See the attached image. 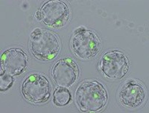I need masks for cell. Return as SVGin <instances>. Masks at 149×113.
Returning <instances> with one entry per match:
<instances>
[{"mask_svg":"<svg viewBox=\"0 0 149 113\" xmlns=\"http://www.w3.org/2000/svg\"><path fill=\"white\" fill-rule=\"evenodd\" d=\"M108 99L104 86L98 81H86L75 91L78 108L83 112H97L104 108Z\"/></svg>","mask_w":149,"mask_h":113,"instance_id":"1","label":"cell"},{"mask_svg":"<svg viewBox=\"0 0 149 113\" xmlns=\"http://www.w3.org/2000/svg\"><path fill=\"white\" fill-rule=\"evenodd\" d=\"M30 50L38 60H52L60 50L59 40L53 32L36 29L31 34Z\"/></svg>","mask_w":149,"mask_h":113,"instance_id":"2","label":"cell"},{"mask_svg":"<svg viewBox=\"0 0 149 113\" xmlns=\"http://www.w3.org/2000/svg\"><path fill=\"white\" fill-rule=\"evenodd\" d=\"M72 49L77 57L90 59L97 55L101 48V41L94 32L80 28L74 32Z\"/></svg>","mask_w":149,"mask_h":113,"instance_id":"3","label":"cell"},{"mask_svg":"<svg viewBox=\"0 0 149 113\" xmlns=\"http://www.w3.org/2000/svg\"><path fill=\"white\" fill-rule=\"evenodd\" d=\"M51 92V84L49 79L42 74H31L22 83V95L31 103H45L50 98Z\"/></svg>","mask_w":149,"mask_h":113,"instance_id":"4","label":"cell"},{"mask_svg":"<svg viewBox=\"0 0 149 113\" xmlns=\"http://www.w3.org/2000/svg\"><path fill=\"white\" fill-rule=\"evenodd\" d=\"M101 71L107 79L118 80L122 79L129 70L127 57L119 50H111L104 54L99 65Z\"/></svg>","mask_w":149,"mask_h":113,"instance_id":"5","label":"cell"},{"mask_svg":"<svg viewBox=\"0 0 149 113\" xmlns=\"http://www.w3.org/2000/svg\"><path fill=\"white\" fill-rule=\"evenodd\" d=\"M41 21L50 27H63L70 19V9L64 2L58 0L49 1L42 5L40 10Z\"/></svg>","mask_w":149,"mask_h":113,"instance_id":"6","label":"cell"},{"mask_svg":"<svg viewBox=\"0 0 149 113\" xmlns=\"http://www.w3.org/2000/svg\"><path fill=\"white\" fill-rule=\"evenodd\" d=\"M52 79L58 87L70 88L79 77V68L70 58H63L56 62L52 70Z\"/></svg>","mask_w":149,"mask_h":113,"instance_id":"7","label":"cell"},{"mask_svg":"<svg viewBox=\"0 0 149 113\" xmlns=\"http://www.w3.org/2000/svg\"><path fill=\"white\" fill-rule=\"evenodd\" d=\"M28 55L21 49L11 48L4 52L1 57V74L18 76L26 70Z\"/></svg>","mask_w":149,"mask_h":113,"instance_id":"8","label":"cell"},{"mask_svg":"<svg viewBox=\"0 0 149 113\" xmlns=\"http://www.w3.org/2000/svg\"><path fill=\"white\" fill-rule=\"evenodd\" d=\"M146 91L142 85L136 81H129L122 86L119 93V100L127 108H137L143 103Z\"/></svg>","mask_w":149,"mask_h":113,"instance_id":"9","label":"cell"},{"mask_svg":"<svg viewBox=\"0 0 149 113\" xmlns=\"http://www.w3.org/2000/svg\"><path fill=\"white\" fill-rule=\"evenodd\" d=\"M72 100V94L68 88L59 87L53 94V101L58 106H64Z\"/></svg>","mask_w":149,"mask_h":113,"instance_id":"10","label":"cell"},{"mask_svg":"<svg viewBox=\"0 0 149 113\" xmlns=\"http://www.w3.org/2000/svg\"><path fill=\"white\" fill-rule=\"evenodd\" d=\"M14 82L13 76L8 75V74H1L0 75V91L2 92L8 91L11 88Z\"/></svg>","mask_w":149,"mask_h":113,"instance_id":"11","label":"cell"},{"mask_svg":"<svg viewBox=\"0 0 149 113\" xmlns=\"http://www.w3.org/2000/svg\"><path fill=\"white\" fill-rule=\"evenodd\" d=\"M35 17H36V18H37V20L41 21V20H42V18H41V13H40V11H36V13H35Z\"/></svg>","mask_w":149,"mask_h":113,"instance_id":"12","label":"cell"}]
</instances>
